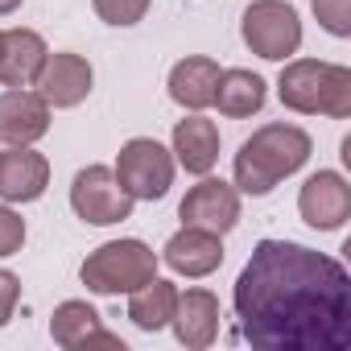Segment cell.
Masks as SVG:
<instances>
[{
	"label": "cell",
	"mask_w": 351,
	"mask_h": 351,
	"mask_svg": "<svg viewBox=\"0 0 351 351\" xmlns=\"http://www.w3.org/2000/svg\"><path fill=\"white\" fill-rule=\"evenodd\" d=\"M240 335L265 351H347L351 277L347 269L293 240H261L236 277Z\"/></svg>",
	"instance_id": "cell-1"
},
{
	"label": "cell",
	"mask_w": 351,
	"mask_h": 351,
	"mask_svg": "<svg viewBox=\"0 0 351 351\" xmlns=\"http://www.w3.org/2000/svg\"><path fill=\"white\" fill-rule=\"evenodd\" d=\"M310 149H314V141L298 124H265V128H256L236 153V191L269 195L281 178L298 173L310 161Z\"/></svg>",
	"instance_id": "cell-2"
},
{
	"label": "cell",
	"mask_w": 351,
	"mask_h": 351,
	"mask_svg": "<svg viewBox=\"0 0 351 351\" xmlns=\"http://www.w3.org/2000/svg\"><path fill=\"white\" fill-rule=\"evenodd\" d=\"M277 95L289 112L302 116H351V71L339 62H318V58H298L281 71Z\"/></svg>",
	"instance_id": "cell-3"
},
{
	"label": "cell",
	"mask_w": 351,
	"mask_h": 351,
	"mask_svg": "<svg viewBox=\"0 0 351 351\" xmlns=\"http://www.w3.org/2000/svg\"><path fill=\"white\" fill-rule=\"evenodd\" d=\"M79 277L91 293H104V298L132 293L157 277V252L145 240H112V244H99L83 261Z\"/></svg>",
	"instance_id": "cell-4"
},
{
	"label": "cell",
	"mask_w": 351,
	"mask_h": 351,
	"mask_svg": "<svg viewBox=\"0 0 351 351\" xmlns=\"http://www.w3.org/2000/svg\"><path fill=\"white\" fill-rule=\"evenodd\" d=\"M244 46L269 62H285L302 46V17L285 0H252L240 21Z\"/></svg>",
	"instance_id": "cell-5"
},
{
	"label": "cell",
	"mask_w": 351,
	"mask_h": 351,
	"mask_svg": "<svg viewBox=\"0 0 351 351\" xmlns=\"http://www.w3.org/2000/svg\"><path fill=\"white\" fill-rule=\"evenodd\" d=\"M132 203L136 199L120 186L116 169H108V165H87L71 182V207L91 228H112V223L132 219Z\"/></svg>",
	"instance_id": "cell-6"
},
{
	"label": "cell",
	"mask_w": 351,
	"mask_h": 351,
	"mask_svg": "<svg viewBox=\"0 0 351 351\" xmlns=\"http://www.w3.org/2000/svg\"><path fill=\"white\" fill-rule=\"evenodd\" d=\"M116 178L132 199H165V191L173 186V157L153 136H132L116 157Z\"/></svg>",
	"instance_id": "cell-7"
},
{
	"label": "cell",
	"mask_w": 351,
	"mask_h": 351,
	"mask_svg": "<svg viewBox=\"0 0 351 351\" xmlns=\"http://www.w3.org/2000/svg\"><path fill=\"white\" fill-rule=\"evenodd\" d=\"M178 215L191 228H207L215 236H228L240 223V191L232 182H223V178H207L203 173V182L186 191Z\"/></svg>",
	"instance_id": "cell-8"
},
{
	"label": "cell",
	"mask_w": 351,
	"mask_h": 351,
	"mask_svg": "<svg viewBox=\"0 0 351 351\" xmlns=\"http://www.w3.org/2000/svg\"><path fill=\"white\" fill-rule=\"evenodd\" d=\"M298 211H302V219H306L310 228H318V232L343 228L347 215H351V186L343 182V173H335V169L310 173L306 186H302V195H298Z\"/></svg>",
	"instance_id": "cell-9"
},
{
	"label": "cell",
	"mask_w": 351,
	"mask_h": 351,
	"mask_svg": "<svg viewBox=\"0 0 351 351\" xmlns=\"http://www.w3.org/2000/svg\"><path fill=\"white\" fill-rule=\"evenodd\" d=\"M50 186V161L29 145H9L0 153V199L5 203H34Z\"/></svg>",
	"instance_id": "cell-10"
},
{
	"label": "cell",
	"mask_w": 351,
	"mask_h": 351,
	"mask_svg": "<svg viewBox=\"0 0 351 351\" xmlns=\"http://www.w3.org/2000/svg\"><path fill=\"white\" fill-rule=\"evenodd\" d=\"M50 132V104L38 91L9 87L0 91V141L5 145H34Z\"/></svg>",
	"instance_id": "cell-11"
},
{
	"label": "cell",
	"mask_w": 351,
	"mask_h": 351,
	"mask_svg": "<svg viewBox=\"0 0 351 351\" xmlns=\"http://www.w3.org/2000/svg\"><path fill=\"white\" fill-rule=\"evenodd\" d=\"M91 62L79 54H50L38 75V95L50 108H75L91 95Z\"/></svg>",
	"instance_id": "cell-12"
},
{
	"label": "cell",
	"mask_w": 351,
	"mask_h": 351,
	"mask_svg": "<svg viewBox=\"0 0 351 351\" xmlns=\"http://www.w3.org/2000/svg\"><path fill=\"white\" fill-rule=\"evenodd\" d=\"M161 256H165V265L173 273H182V277H211L223 265V244H219L215 232L182 223V232L169 236V244H165Z\"/></svg>",
	"instance_id": "cell-13"
},
{
	"label": "cell",
	"mask_w": 351,
	"mask_h": 351,
	"mask_svg": "<svg viewBox=\"0 0 351 351\" xmlns=\"http://www.w3.org/2000/svg\"><path fill=\"white\" fill-rule=\"evenodd\" d=\"M173 335H178L182 347H211L215 335H219V298L211 289H186L173 302V318H169Z\"/></svg>",
	"instance_id": "cell-14"
},
{
	"label": "cell",
	"mask_w": 351,
	"mask_h": 351,
	"mask_svg": "<svg viewBox=\"0 0 351 351\" xmlns=\"http://www.w3.org/2000/svg\"><path fill=\"white\" fill-rule=\"evenodd\" d=\"M50 335L58 347L75 351V347H112V351H124V339L104 330L99 326V314L87 306V302H62L50 318Z\"/></svg>",
	"instance_id": "cell-15"
},
{
	"label": "cell",
	"mask_w": 351,
	"mask_h": 351,
	"mask_svg": "<svg viewBox=\"0 0 351 351\" xmlns=\"http://www.w3.org/2000/svg\"><path fill=\"white\" fill-rule=\"evenodd\" d=\"M46 58H50V50H46L42 34H34V29H5L0 34V83L5 87L38 83Z\"/></svg>",
	"instance_id": "cell-16"
},
{
	"label": "cell",
	"mask_w": 351,
	"mask_h": 351,
	"mask_svg": "<svg viewBox=\"0 0 351 351\" xmlns=\"http://www.w3.org/2000/svg\"><path fill=\"white\" fill-rule=\"evenodd\" d=\"M173 153H178V161L186 165V173H211L215 161H219V128L215 120L207 116H186L173 124Z\"/></svg>",
	"instance_id": "cell-17"
},
{
	"label": "cell",
	"mask_w": 351,
	"mask_h": 351,
	"mask_svg": "<svg viewBox=\"0 0 351 351\" xmlns=\"http://www.w3.org/2000/svg\"><path fill=\"white\" fill-rule=\"evenodd\" d=\"M215 83H219V62L203 58V54H191L169 71V99L191 108V112H203L215 99Z\"/></svg>",
	"instance_id": "cell-18"
},
{
	"label": "cell",
	"mask_w": 351,
	"mask_h": 351,
	"mask_svg": "<svg viewBox=\"0 0 351 351\" xmlns=\"http://www.w3.org/2000/svg\"><path fill=\"white\" fill-rule=\"evenodd\" d=\"M265 79L252 75V71H219V83H215V108L232 120H244L252 112L265 108Z\"/></svg>",
	"instance_id": "cell-19"
},
{
	"label": "cell",
	"mask_w": 351,
	"mask_h": 351,
	"mask_svg": "<svg viewBox=\"0 0 351 351\" xmlns=\"http://www.w3.org/2000/svg\"><path fill=\"white\" fill-rule=\"evenodd\" d=\"M173 302H178L173 281L153 277V281H145L141 289L128 293V318H132V326H141V330H161V326H169V318H173Z\"/></svg>",
	"instance_id": "cell-20"
},
{
	"label": "cell",
	"mask_w": 351,
	"mask_h": 351,
	"mask_svg": "<svg viewBox=\"0 0 351 351\" xmlns=\"http://www.w3.org/2000/svg\"><path fill=\"white\" fill-rule=\"evenodd\" d=\"M314 17L326 34L351 38V0H314Z\"/></svg>",
	"instance_id": "cell-21"
},
{
	"label": "cell",
	"mask_w": 351,
	"mask_h": 351,
	"mask_svg": "<svg viewBox=\"0 0 351 351\" xmlns=\"http://www.w3.org/2000/svg\"><path fill=\"white\" fill-rule=\"evenodd\" d=\"M95 13L108 25H136L149 13V0H95Z\"/></svg>",
	"instance_id": "cell-22"
},
{
	"label": "cell",
	"mask_w": 351,
	"mask_h": 351,
	"mask_svg": "<svg viewBox=\"0 0 351 351\" xmlns=\"http://www.w3.org/2000/svg\"><path fill=\"white\" fill-rule=\"evenodd\" d=\"M25 244V219L13 207H0V256H13Z\"/></svg>",
	"instance_id": "cell-23"
},
{
	"label": "cell",
	"mask_w": 351,
	"mask_h": 351,
	"mask_svg": "<svg viewBox=\"0 0 351 351\" xmlns=\"http://www.w3.org/2000/svg\"><path fill=\"white\" fill-rule=\"evenodd\" d=\"M17 298H21V281H17L9 269H0V326H5V322L13 318Z\"/></svg>",
	"instance_id": "cell-24"
},
{
	"label": "cell",
	"mask_w": 351,
	"mask_h": 351,
	"mask_svg": "<svg viewBox=\"0 0 351 351\" xmlns=\"http://www.w3.org/2000/svg\"><path fill=\"white\" fill-rule=\"evenodd\" d=\"M21 9V0H0V17H9V13H17Z\"/></svg>",
	"instance_id": "cell-25"
}]
</instances>
